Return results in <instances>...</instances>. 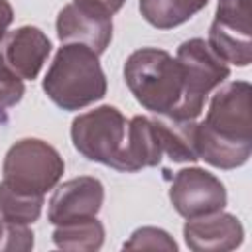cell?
Masks as SVG:
<instances>
[{"label": "cell", "mask_w": 252, "mask_h": 252, "mask_svg": "<svg viewBox=\"0 0 252 252\" xmlns=\"http://www.w3.org/2000/svg\"><path fill=\"white\" fill-rule=\"evenodd\" d=\"M106 87L98 53L81 43H61L43 77V93L55 106L67 112L104 98Z\"/></svg>", "instance_id": "obj_2"}, {"label": "cell", "mask_w": 252, "mask_h": 252, "mask_svg": "<svg viewBox=\"0 0 252 252\" xmlns=\"http://www.w3.org/2000/svg\"><path fill=\"white\" fill-rule=\"evenodd\" d=\"M183 75V94L175 110L167 116L195 120L209 98V94L230 77V67L224 63L203 37L185 39L175 55Z\"/></svg>", "instance_id": "obj_4"}, {"label": "cell", "mask_w": 252, "mask_h": 252, "mask_svg": "<svg viewBox=\"0 0 252 252\" xmlns=\"http://www.w3.org/2000/svg\"><path fill=\"white\" fill-rule=\"evenodd\" d=\"M14 22V10L8 0H0V39L6 35L10 24Z\"/></svg>", "instance_id": "obj_22"}, {"label": "cell", "mask_w": 252, "mask_h": 252, "mask_svg": "<svg viewBox=\"0 0 252 252\" xmlns=\"http://www.w3.org/2000/svg\"><path fill=\"white\" fill-rule=\"evenodd\" d=\"M77 6H83L87 10H93V12H98V14H104V16H114L126 0H73Z\"/></svg>", "instance_id": "obj_21"}, {"label": "cell", "mask_w": 252, "mask_h": 252, "mask_svg": "<svg viewBox=\"0 0 252 252\" xmlns=\"http://www.w3.org/2000/svg\"><path fill=\"white\" fill-rule=\"evenodd\" d=\"M45 205V195L24 193L4 179L0 181V220L4 222H20L33 224L41 217V209Z\"/></svg>", "instance_id": "obj_17"}, {"label": "cell", "mask_w": 252, "mask_h": 252, "mask_svg": "<svg viewBox=\"0 0 252 252\" xmlns=\"http://www.w3.org/2000/svg\"><path fill=\"white\" fill-rule=\"evenodd\" d=\"M32 248H33V232L28 228V224L4 222L2 220L0 250H22V252H28Z\"/></svg>", "instance_id": "obj_20"}, {"label": "cell", "mask_w": 252, "mask_h": 252, "mask_svg": "<svg viewBox=\"0 0 252 252\" xmlns=\"http://www.w3.org/2000/svg\"><path fill=\"white\" fill-rule=\"evenodd\" d=\"M51 238L53 244L61 250L94 252L104 244V224L96 217L55 224Z\"/></svg>", "instance_id": "obj_15"}, {"label": "cell", "mask_w": 252, "mask_h": 252, "mask_svg": "<svg viewBox=\"0 0 252 252\" xmlns=\"http://www.w3.org/2000/svg\"><path fill=\"white\" fill-rule=\"evenodd\" d=\"M49 53L51 41L35 26H20L0 39V65L22 81L37 79Z\"/></svg>", "instance_id": "obj_9"}, {"label": "cell", "mask_w": 252, "mask_h": 252, "mask_svg": "<svg viewBox=\"0 0 252 252\" xmlns=\"http://www.w3.org/2000/svg\"><path fill=\"white\" fill-rule=\"evenodd\" d=\"M26 93L24 81L0 65V120H6L10 108H14Z\"/></svg>", "instance_id": "obj_19"}, {"label": "cell", "mask_w": 252, "mask_h": 252, "mask_svg": "<svg viewBox=\"0 0 252 252\" xmlns=\"http://www.w3.org/2000/svg\"><path fill=\"white\" fill-rule=\"evenodd\" d=\"M104 203V185L91 175H79L57 185L49 199L47 220L65 224L79 219L96 217Z\"/></svg>", "instance_id": "obj_10"}, {"label": "cell", "mask_w": 252, "mask_h": 252, "mask_svg": "<svg viewBox=\"0 0 252 252\" xmlns=\"http://www.w3.org/2000/svg\"><path fill=\"white\" fill-rule=\"evenodd\" d=\"M128 120L110 104L79 114L71 124L75 150L89 161L102 163L124 173V144Z\"/></svg>", "instance_id": "obj_5"}, {"label": "cell", "mask_w": 252, "mask_h": 252, "mask_svg": "<svg viewBox=\"0 0 252 252\" xmlns=\"http://www.w3.org/2000/svg\"><path fill=\"white\" fill-rule=\"evenodd\" d=\"M124 250H167L175 252L177 244L171 234L158 226H140L124 242Z\"/></svg>", "instance_id": "obj_18"}, {"label": "cell", "mask_w": 252, "mask_h": 252, "mask_svg": "<svg viewBox=\"0 0 252 252\" xmlns=\"http://www.w3.org/2000/svg\"><path fill=\"white\" fill-rule=\"evenodd\" d=\"M250 0H219L215 20L209 28V47L236 67L252 61V22Z\"/></svg>", "instance_id": "obj_7"}, {"label": "cell", "mask_w": 252, "mask_h": 252, "mask_svg": "<svg viewBox=\"0 0 252 252\" xmlns=\"http://www.w3.org/2000/svg\"><path fill=\"white\" fill-rule=\"evenodd\" d=\"M124 81L134 98L152 114H171L183 94L177 59L159 47H142L128 55Z\"/></svg>", "instance_id": "obj_3"}, {"label": "cell", "mask_w": 252, "mask_h": 252, "mask_svg": "<svg viewBox=\"0 0 252 252\" xmlns=\"http://www.w3.org/2000/svg\"><path fill=\"white\" fill-rule=\"evenodd\" d=\"M63 171L65 161L61 154L39 138L18 140L10 146L2 163L4 181L32 195L51 191L63 177Z\"/></svg>", "instance_id": "obj_6"}, {"label": "cell", "mask_w": 252, "mask_h": 252, "mask_svg": "<svg viewBox=\"0 0 252 252\" xmlns=\"http://www.w3.org/2000/svg\"><path fill=\"white\" fill-rule=\"evenodd\" d=\"M169 201L183 219H195L222 211L226 207V189L217 175L203 167H183L173 175Z\"/></svg>", "instance_id": "obj_8"}, {"label": "cell", "mask_w": 252, "mask_h": 252, "mask_svg": "<svg viewBox=\"0 0 252 252\" xmlns=\"http://www.w3.org/2000/svg\"><path fill=\"white\" fill-rule=\"evenodd\" d=\"M0 238H2V220H0Z\"/></svg>", "instance_id": "obj_23"}, {"label": "cell", "mask_w": 252, "mask_h": 252, "mask_svg": "<svg viewBox=\"0 0 252 252\" xmlns=\"http://www.w3.org/2000/svg\"><path fill=\"white\" fill-rule=\"evenodd\" d=\"M252 87L248 81H232L219 87L197 124L195 142L199 159L217 169H236L252 154Z\"/></svg>", "instance_id": "obj_1"}, {"label": "cell", "mask_w": 252, "mask_h": 252, "mask_svg": "<svg viewBox=\"0 0 252 252\" xmlns=\"http://www.w3.org/2000/svg\"><path fill=\"white\" fill-rule=\"evenodd\" d=\"M183 240L193 252H228L242 244L244 226L236 215L217 211L187 219L183 224Z\"/></svg>", "instance_id": "obj_11"}, {"label": "cell", "mask_w": 252, "mask_h": 252, "mask_svg": "<svg viewBox=\"0 0 252 252\" xmlns=\"http://www.w3.org/2000/svg\"><path fill=\"white\" fill-rule=\"evenodd\" d=\"M61 43H81L94 53H104L112 41V18L77 6L75 2L61 8L55 22Z\"/></svg>", "instance_id": "obj_12"}, {"label": "cell", "mask_w": 252, "mask_h": 252, "mask_svg": "<svg viewBox=\"0 0 252 252\" xmlns=\"http://www.w3.org/2000/svg\"><path fill=\"white\" fill-rule=\"evenodd\" d=\"M161 152L175 163H193L199 159L197 154V142H195V130L197 122L195 120H183V118H173L167 114H156L152 118Z\"/></svg>", "instance_id": "obj_14"}, {"label": "cell", "mask_w": 252, "mask_h": 252, "mask_svg": "<svg viewBox=\"0 0 252 252\" xmlns=\"http://www.w3.org/2000/svg\"><path fill=\"white\" fill-rule=\"evenodd\" d=\"M161 146L152 118L134 116L126 128L124 144V173H134L144 167H156L161 161Z\"/></svg>", "instance_id": "obj_13"}, {"label": "cell", "mask_w": 252, "mask_h": 252, "mask_svg": "<svg viewBox=\"0 0 252 252\" xmlns=\"http://www.w3.org/2000/svg\"><path fill=\"white\" fill-rule=\"evenodd\" d=\"M207 4L209 0H140L138 8L150 26L171 30L191 20Z\"/></svg>", "instance_id": "obj_16"}]
</instances>
